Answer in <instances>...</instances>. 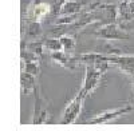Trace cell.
<instances>
[{
	"label": "cell",
	"instance_id": "1",
	"mask_svg": "<svg viewBox=\"0 0 134 131\" xmlns=\"http://www.w3.org/2000/svg\"><path fill=\"white\" fill-rule=\"evenodd\" d=\"M86 34H90L98 39H105V40H129L133 36V34H129L118 21L102 24L100 27L90 32H86Z\"/></svg>",
	"mask_w": 134,
	"mask_h": 131
},
{
	"label": "cell",
	"instance_id": "2",
	"mask_svg": "<svg viewBox=\"0 0 134 131\" xmlns=\"http://www.w3.org/2000/svg\"><path fill=\"white\" fill-rule=\"evenodd\" d=\"M52 15V2L51 0H32L26 8V21H43Z\"/></svg>",
	"mask_w": 134,
	"mask_h": 131
},
{
	"label": "cell",
	"instance_id": "3",
	"mask_svg": "<svg viewBox=\"0 0 134 131\" xmlns=\"http://www.w3.org/2000/svg\"><path fill=\"white\" fill-rule=\"evenodd\" d=\"M86 98H87L86 94L79 90V92L67 103L64 111H63V115H62V119H60V124H72V123H75L78 115L81 114L82 106H83V102H85Z\"/></svg>",
	"mask_w": 134,
	"mask_h": 131
},
{
	"label": "cell",
	"instance_id": "4",
	"mask_svg": "<svg viewBox=\"0 0 134 131\" xmlns=\"http://www.w3.org/2000/svg\"><path fill=\"white\" fill-rule=\"evenodd\" d=\"M35 94V104H34V114H32V124H46L48 122V102L44 99L40 94L39 84L34 90Z\"/></svg>",
	"mask_w": 134,
	"mask_h": 131
},
{
	"label": "cell",
	"instance_id": "5",
	"mask_svg": "<svg viewBox=\"0 0 134 131\" xmlns=\"http://www.w3.org/2000/svg\"><path fill=\"white\" fill-rule=\"evenodd\" d=\"M133 110H134L133 104H125V106H122L119 108H114V110H109V111H105L102 114H98L94 118L86 121V123L87 124H107L110 122L115 121L117 118L131 112Z\"/></svg>",
	"mask_w": 134,
	"mask_h": 131
},
{
	"label": "cell",
	"instance_id": "6",
	"mask_svg": "<svg viewBox=\"0 0 134 131\" xmlns=\"http://www.w3.org/2000/svg\"><path fill=\"white\" fill-rule=\"evenodd\" d=\"M103 74L105 72H102L99 68L94 67V66H86L83 86H82L81 91H83L86 94V96H88L100 84V80H102Z\"/></svg>",
	"mask_w": 134,
	"mask_h": 131
},
{
	"label": "cell",
	"instance_id": "7",
	"mask_svg": "<svg viewBox=\"0 0 134 131\" xmlns=\"http://www.w3.org/2000/svg\"><path fill=\"white\" fill-rule=\"evenodd\" d=\"M107 62L111 66L117 67L127 75H134V55H125V53H106Z\"/></svg>",
	"mask_w": 134,
	"mask_h": 131
},
{
	"label": "cell",
	"instance_id": "8",
	"mask_svg": "<svg viewBox=\"0 0 134 131\" xmlns=\"http://www.w3.org/2000/svg\"><path fill=\"white\" fill-rule=\"evenodd\" d=\"M50 58L54 63L59 64L60 67L69 70V71H74L76 70L78 67V63L75 56L70 55V52H66V51H54V52H50Z\"/></svg>",
	"mask_w": 134,
	"mask_h": 131
},
{
	"label": "cell",
	"instance_id": "9",
	"mask_svg": "<svg viewBox=\"0 0 134 131\" xmlns=\"http://www.w3.org/2000/svg\"><path fill=\"white\" fill-rule=\"evenodd\" d=\"M94 2L93 0H66L62 5L59 15H72L79 14L82 11L87 9Z\"/></svg>",
	"mask_w": 134,
	"mask_h": 131
},
{
	"label": "cell",
	"instance_id": "10",
	"mask_svg": "<svg viewBox=\"0 0 134 131\" xmlns=\"http://www.w3.org/2000/svg\"><path fill=\"white\" fill-rule=\"evenodd\" d=\"M134 20V0H121L118 3V23Z\"/></svg>",
	"mask_w": 134,
	"mask_h": 131
},
{
	"label": "cell",
	"instance_id": "11",
	"mask_svg": "<svg viewBox=\"0 0 134 131\" xmlns=\"http://www.w3.org/2000/svg\"><path fill=\"white\" fill-rule=\"evenodd\" d=\"M38 86V76L28 74L26 71H21L20 74V88L23 94H30L31 91L34 92V90Z\"/></svg>",
	"mask_w": 134,
	"mask_h": 131
},
{
	"label": "cell",
	"instance_id": "12",
	"mask_svg": "<svg viewBox=\"0 0 134 131\" xmlns=\"http://www.w3.org/2000/svg\"><path fill=\"white\" fill-rule=\"evenodd\" d=\"M27 28H26V36L35 40L42 36L43 34V28H42V21H26Z\"/></svg>",
	"mask_w": 134,
	"mask_h": 131
},
{
	"label": "cell",
	"instance_id": "13",
	"mask_svg": "<svg viewBox=\"0 0 134 131\" xmlns=\"http://www.w3.org/2000/svg\"><path fill=\"white\" fill-rule=\"evenodd\" d=\"M21 48H24V50H28V51H32V52H35L38 53V55H43V52L46 51V48H44V43H43V39L42 40H31V41H26L24 40L21 41Z\"/></svg>",
	"mask_w": 134,
	"mask_h": 131
},
{
	"label": "cell",
	"instance_id": "14",
	"mask_svg": "<svg viewBox=\"0 0 134 131\" xmlns=\"http://www.w3.org/2000/svg\"><path fill=\"white\" fill-rule=\"evenodd\" d=\"M44 43V48L48 52H54V51H62L63 46H62V41L59 39V36H55V38H44L43 39Z\"/></svg>",
	"mask_w": 134,
	"mask_h": 131
},
{
	"label": "cell",
	"instance_id": "15",
	"mask_svg": "<svg viewBox=\"0 0 134 131\" xmlns=\"http://www.w3.org/2000/svg\"><path fill=\"white\" fill-rule=\"evenodd\" d=\"M60 41H62V46H63V51L66 52H72L75 50V46H76V40L72 35L70 34H64V35H60L59 36Z\"/></svg>",
	"mask_w": 134,
	"mask_h": 131
},
{
	"label": "cell",
	"instance_id": "16",
	"mask_svg": "<svg viewBox=\"0 0 134 131\" xmlns=\"http://www.w3.org/2000/svg\"><path fill=\"white\" fill-rule=\"evenodd\" d=\"M21 66H23V71L32 74L35 76H39V74H40V60L24 62V63H21Z\"/></svg>",
	"mask_w": 134,
	"mask_h": 131
},
{
	"label": "cell",
	"instance_id": "17",
	"mask_svg": "<svg viewBox=\"0 0 134 131\" xmlns=\"http://www.w3.org/2000/svg\"><path fill=\"white\" fill-rule=\"evenodd\" d=\"M121 26L124 27L126 31H133L134 29V20H130V21H127V23H122Z\"/></svg>",
	"mask_w": 134,
	"mask_h": 131
},
{
	"label": "cell",
	"instance_id": "18",
	"mask_svg": "<svg viewBox=\"0 0 134 131\" xmlns=\"http://www.w3.org/2000/svg\"><path fill=\"white\" fill-rule=\"evenodd\" d=\"M133 79H134V75H133ZM133 88H134V84H133Z\"/></svg>",
	"mask_w": 134,
	"mask_h": 131
},
{
	"label": "cell",
	"instance_id": "19",
	"mask_svg": "<svg viewBox=\"0 0 134 131\" xmlns=\"http://www.w3.org/2000/svg\"><path fill=\"white\" fill-rule=\"evenodd\" d=\"M127 2H129V0H127Z\"/></svg>",
	"mask_w": 134,
	"mask_h": 131
}]
</instances>
